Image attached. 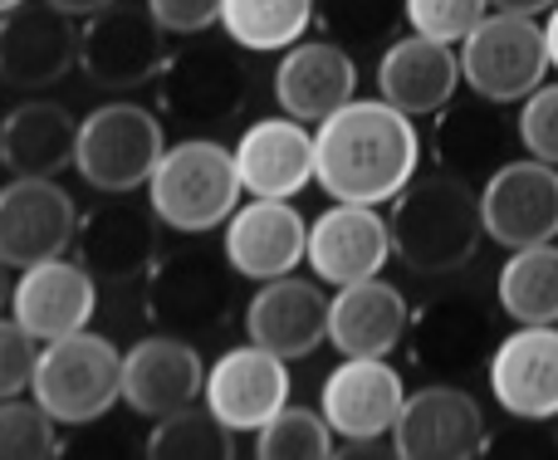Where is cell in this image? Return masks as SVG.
<instances>
[{
  "label": "cell",
  "mask_w": 558,
  "mask_h": 460,
  "mask_svg": "<svg viewBox=\"0 0 558 460\" xmlns=\"http://www.w3.org/2000/svg\"><path fill=\"white\" fill-rule=\"evenodd\" d=\"M338 432L328 426L324 412L308 407H279L270 422L255 432V456L260 460H328L338 456Z\"/></svg>",
  "instance_id": "cell-34"
},
{
  "label": "cell",
  "mask_w": 558,
  "mask_h": 460,
  "mask_svg": "<svg viewBox=\"0 0 558 460\" xmlns=\"http://www.w3.org/2000/svg\"><path fill=\"white\" fill-rule=\"evenodd\" d=\"M392 255H397L392 221H387L377 206L328 202V211H318L314 221H308V259L304 265H308V275L333 285V289L383 275Z\"/></svg>",
  "instance_id": "cell-17"
},
{
  "label": "cell",
  "mask_w": 558,
  "mask_h": 460,
  "mask_svg": "<svg viewBox=\"0 0 558 460\" xmlns=\"http://www.w3.org/2000/svg\"><path fill=\"white\" fill-rule=\"evenodd\" d=\"M167 118L133 98H108L88 118H78L74 172L104 196H133L153 182L167 153Z\"/></svg>",
  "instance_id": "cell-5"
},
{
  "label": "cell",
  "mask_w": 558,
  "mask_h": 460,
  "mask_svg": "<svg viewBox=\"0 0 558 460\" xmlns=\"http://www.w3.org/2000/svg\"><path fill=\"white\" fill-rule=\"evenodd\" d=\"M490 10V0H407V29L441 45H461Z\"/></svg>",
  "instance_id": "cell-36"
},
{
  "label": "cell",
  "mask_w": 558,
  "mask_h": 460,
  "mask_svg": "<svg viewBox=\"0 0 558 460\" xmlns=\"http://www.w3.org/2000/svg\"><path fill=\"white\" fill-rule=\"evenodd\" d=\"M520 147L539 162L558 167V84H539L530 98L520 104Z\"/></svg>",
  "instance_id": "cell-38"
},
{
  "label": "cell",
  "mask_w": 558,
  "mask_h": 460,
  "mask_svg": "<svg viewBox=\"0 0 558 460\" xmlns=\"http://www.w3.org/2000/svg\"><path fill=\"white\" fill-rule=\"evenodd\" d=\"M221 5L226 0H147L153 20L177 39H196L206 29L221 25Z\"/></svg>",
  "instance_id": "cell-39"
},
{
  "label": "cell",
  "mask_w": 558,
  "mask_h": 460,
  "mask_svg": "<svg viewBox=\"0 0 558 460\" xmlns=\"http://www.w3.org/2000/svg\"><path fill=\"white\" fill-rule=\"evenodd\" d=\"M318 25V0H226L221 35L245 55H284Z\"/></svg>",
  "instance_id": "cell-30"
},
{
  "label": "cell",
  "mask_w": 558,
  "mask_h": 460,
  "mask_svg": "<svg viewBox=\"0 0 558 460\" xmlns=\"http://www.w3.org/2000/svg\"><path fill=\"white\" fill-rule=\"evenodd\" d=\"M373 78H377V94L392 108H402V113H412V118H436L465 84L461 49L407 29V35H397L392 45L377 55Z\"/></svg>",
  "instance_id": "cell-24"
},
{
  "label": "cell",
  "mask_w": 558,
  "mask_h": 460,
  "mask_svg": "<svg viewBox=\"0 0 558 460\" xmlns=\"http://www.w3.org/2000/svg\"><path fill=\"white\" fill-rule=\"evenodd\" d=\"M231 456H235V432L206 402L157 416L153 436H147V460H231Z\"/></svg>",
  "instance_id": "cell-32"
},
{
  "label": "cell",
  "mask_w": 558,
  "mask_h": 460,
  "mask_svg": "<svg viewBox=\"0 0 558 460\" xmlns=\"http://www.w3.org/2000/svg\"><path fill=\"white\" fill-rule=\"evenodd\" d=\"M78 235V202L54 177H10L0 186V259L29 269L39 259L69 255Z\"/></svg>",
  "instance_id": "cell-14"
},
{
  "label": "cell",
  "mask_w": 558,
  "mask_h": 460,
  "mask_svg": "<svg viewBox=\"0 0 558 460\" xmlns=\"http://www.w3.org/2000/svg\"><path fill=\"white\" fill-rule=\"evenodd\" d=\"M221 230H226L221 235L226 259L251 285L294 275L308 259V221L284 196H251V202L235 206V216Z\"/></svg>",
  "instance_id": "cell-18"
},
{
  "label": "cell",
  "mask_w": 558,
  "mask_h": 460,
  "mask_svg": "<svg viewBox=\"0 0 558 460\" xmlns=\"http://www.w3.org/2000/svg\"><path fill=\"white\" fill-rule=\"evenodd\" d=\"M49 5L64 10V15H74V20H88V15H98V10L118 5V0H49Z\"/></svg>",
  "instance_id": "cell-40"
},
{
  "label": "cell",
  "mask_w": 558,
  "mask_h": 460,
  "mask_svg": "<svg viewBox=\"0 0 558 460\" xmlns=\"http://www.w3.org/2000/svg\"><path fill=\"white\" fill-rule=\"evenodd\" d=\"M495 299L510 324H558V245H524L495 275Z\"/></svg>",
  "instance_id": "cell-31"
},
{
  "label": "cell",
  "mask_w": 558,
  "mask_h": 460,
  "mask_svg": "<svg viewBox=\"0 0 558 460\" xmlns=\"http://www.w3.org/2000/svg\"><path fill=\"white\" fill-rule=\"evenodd\" d=\"M15 5H25V0H0V15H10Z\"/></svg>",
  "instance_id": "cell-44"
},
{
  "label": "cell",
  "mask_w": 558,
  "mask_h": 460,
  "mask_svg": "<svg viewBox=\"0 0 558 460\" xmlns=\"http://www.w3.org/2000/svg\"><path fill=\"white\" fill-rule=\"evenodd\" d=\"M241 182L251 196H284L294 202L314 182V128L299 118H255L235 143Z\"/></svg>",
  "instance_id": "cell-27"
},
{
  "label": "cell",
  "mask_w": 558,
  "mask_h": 460,
  "mask_svg": "<svg viewBox=\"0 0 558 460\" xmlns=\"http://www.w3.org/2000/svg\"><path fill=\"white\" fill-rule=\"evenodd\" d=\"M235 269L226 259V250L211 245H177L162 250L157 265L143 279V304L147 318L167 334H211L216 324H226L235 304Z\"/></svg>",
  "instance_id": "cell-7"
},
{
  "label": "cell",
  "mask_w": 558,
  "mask_h": 460,
  "mask_svg": "<svg viewBox=\"0 0 558 460\" xmlns=\"http://www.w3.org/2000/svg\"><path fill=\"white\" fill-rule=\"evenodd\" d=\"M39 338L20 324L15 314H0V402L5 397H25L29 383H35V367H39Z\"/></svg>",
  "instance_id": "cell-37"
},
{
  "label": "cell",
  "mask_w": 558,
  "mask_h": 460,
  "mask_svg": "<svg viewBox=\"0 0 558 460\" xmlns=\"http://www.w3.org/2000/svg\"><path fill=\"white\" fill-rule=\"evenodd\" d=\"M98 279L84 259H69V255H54V259H39V265L20 269L15 289H10V314L39 338H64V334H78V328L94 324L98 314Z\"/></svg>",
  "instance_id": "cell-22"
},
{
  "label": "cell",
  "mask_w": 558,
  "mask_h": 460,
  "mask_svg": "<svg viewBox=\"0 0 558 460\" xmlns=\"http://www.w3.org/2000/svg\"><path fill=\"white\" fill-rule=\"evenodd\" d=\"M544 39H549V59H554V69H558V5L549 10V20H544Z\"/></svg>",
  "instance_id": "cell-42"
},
{
  "label": "cell",
  "mask_w": 558,
  "mask_h": 460,
  "mask_svg": "<svg viewBox=\"0 0 558 460\" xmlns=\"http://www.w3.org/2000/svg\"><path fill=\"white\" fill-rule=\"evenodd\" d=\"M64 441H59V422L29 397H5L0 402V460H59Z\"/></svg>",
  "instance_id": "cell-35"
},
{
  "label": "cell",
  "mask_w": 558,
  "mask_h": 460,
  "mask_svg": "<svg viewBox=\"0 0 558 460\" xmlns=\"http://www.w3.org/2000/svg\"><path fill=\"white\" fill-rule=\"evenodd\" d=\"M456 49H461L465 88L505 108L524 104L554 69L539 15H514V10H490Z\"/></svg>",
  "instance_id": "cell-8"
},
{
  "label": "cell",
  "mask_w": 558,
  "mask_h": 460,
  "mask_svg": "<svg viewBox=\"0 0 558 460\" xmlns=\"http://www.w3.org/2000/svg\"><path fill=\"white\" fill-rule=\"evenodd\" d=\"M387 221H392L397 259L422 279L461 275L485 240L481 192L471 186V177L451 172V167L416 172L392 202Z\"/></svg>",
  "instance_id": "cell-2"
},
{
  "label": "cell",
  "mask_w": 558,
  "mask_h": 460,
  "mask_svg": "<svg viewBox=\"0 0 558 460\" xmlns=\"http://www.w3.org/2000/svg\"><path fill=\"white\" fill-rule=\"evenodd\" d=\"M5 259H0V308H10V289H15V285H10V275H5Z\"/></svg>",
  "instance_id": "cell-43"
},
{
  "label": "cell",
  "mask_w": 558,
  "mask_h": 460,
  "mask_svg": "<svg viewBox=\"0 0 558 460\" xmlns=\"http://www.w3.org/2000/svg\"><path fill=\"white\" fill-rule=\"evenodd\" d=\"M202 392H206V363L192 338L157 328V334L137 338L123 353V407L128 412L157 422V416H167V412H182V407L202 402Z\"/></svg>",
  "instance_id": "cell-20"
},
{
  "label": "cell",
  "mask_w": 558,
  "mask_h": 460,
  "mask_svg": "<svg viewBox=\"0 0 558 460\" xmlns=\"http://www.w3.org/2000/svg\"><path fill=\"white\" fill-rule=\"evenodd\" d=\"M490 451L485 412L465 387L426 383L407 392V407L392 426V456L402 460H475Z\"/></svg>",
  "instance_id": "cell-11"
},
{
  "label": "cell",
  "mask_w": 558,
  "mask_h": 460,
  "mask_svg": "<svg viewBox=\"0 0 558 460\" xmlns=\"http://www.w3.org/2000/svg\"><path fill=\"white\" fill-rule=\"evenodd\" d=\"M74 250L98 285L123 289L143 285L147 269L162 255V221L153 206H133L128 196H108L104 206H94L88 216H78Z\"/></svg>",
  "instance_id": "cell-16"
},
{
  "label": "cell",
  "mask_w": 558,
  "mask_h": 460,
  "mask_svg": "<svg viewBox=\"0 0 558 460\" xmlns=\"http://www.w3.org/2000/svg\"><path fill=\"white\" fill-rule=\"evenodd\" d=\"M245 196L235 147H226L211 133H186L182 143H167L153 182H147V206L157 221L177 235H211L235 216Z\"/></svg>",
  "instance_id": "cell-3"
},
{
  "label": "cell",
  "mask_w": 558,
  "mask_h": 460,
  "mask_svg": "<svg viewBox=\"0 0 558 460\" xmlns=\"http://www.w3.org/2000/svg\"><path fill=\"white\" fill-rule=\"evenodd\" d=\"M202 402L211 407L235 436H255L279 407H289V358L251 343V338H245L241 348H226V353L206 367Z\"/></svg>",
  "instance_id": "cell-19"
},
{
  "label": "cell",
  "mask_w": 558,
  "mask_h": 460,
  "mask_svg": "<svg viewBox=\"0 0 558 460\" xmlns=\"http://www.w3.org/2000/svg\"><path fill=\"white\" fill-rule=\"evenodd\" d=\"M167 59V29L153 20L147 5H108L84 20L78 35V74L104 94H133L162 78Z\"/></svg>",
  "instance_id": "cell-9"
},
{
  "label": "cell",
  "mask_w": 558,
  "mask_h": 460,
  "mask_svg": "<svg viewBox=\"0 0 558 460\" xmlns=\"http://www.w3.org/2000/svg\"><path fill=\"white\" fill-rule=\"evenodd\" d=\"M328 299L333 294H324V279H265L245 304V338L299 363V358L318 353V343H328Z\"/></svg>",
  "instance_id": "cell-23"
},
{
  "label": "cell",
  "mask_w": 558,
  "mask_h": 460,
  "mask_svg": "<svg viewBox=\"0 0 558 460\" xmlns=\"http://www.w3.org/2000/svg\"><path fill=\"white\" fill-rule=\"evenodd\" d=\"M495 308L500 299H485L481 289H441L432 294L422 308L412 314V358L436 377H451V373H471V367L490 363L495 353Z\"/></svg>",
  "instance_id": "cell-10"
},
{
  "label": "cell",
  "mask_w": 558,
  "mask_h": 460,
  "mask_svg": "<svg viewBox=\"0 0 558 460\" xmlns=\"http://www.w3.org/2000/svg\"><path fill=\"white\" fill-rule=\"evenodd\" d=\"M407 407V387L387 358H343L318 387V412L343 446L392 441V426Z\"/></svg>",
  "instance_id": "cell-13"
},
{
  "label": "cell",
  "mask_w": 558,
  "mask_h": 460,
  "mask_svg": "<svg viewBox=\"0 0 558 460\" xmlns=\"http://www.w3.org/2000/svg\"><path fill=\"white\" fill-rule=\"evenodd\" d=\"M245 49H235L231 39H202L172 49L162 78H157V113L182 133H216V128L235 123L251 104V69H245Z\"/></svg>",
  "instance_id": "cell-4"
},
{
  "label": "cell",
  "mask_w": 558,
  "mask_h": 460,
  "mask_svg": "<svg viewBox=\"0 0 558 460\" xmlns=\"http://www.w3.org/2000/svg\"><path fill=\"white\" fill-rule=\"evenodd\" d=\"M78 35L74 15L54 10L49 0H25L10 15H0V84L20 94L54 88L78 69Z\"/></svg>",
  "instance_id": "cell-12"
},
{
  "label": "cell",
  "mask_w": 558,
  "mask_h": 460,
  "mask_svg": "<svg viewBox=\"0 0 558 460\" xmlns=\"http://www.w3.org/2000/svg\"><path fill=\"white\" fill-rule=\"evenodd\" d=\"M412 328V304L383 275L333 289L328 299V343L338 358H387Z\"/></svg>",
  "instance_id": "cell-26"
},
{
  "label": "cell",
  "mask_w": 558,
  "mask_h": 460,
  "mask_svg": "<svg viewBox=\"0 0 558 460\" xmlns=\"http://www.w3.org/2000/svg\"><path fill=\"white\" fill-rule=\"evenodd\" d=\"M78 118L59 98L25 94L0 118V167L10 177H59L74 167Z\"/></svg>",
  "instance_id": "cell-28"
},
{
  "label": "cell",
  "mask_w": 558,
  "mask_h": 460,
  "mask_svg": "<svg viewBox=\"0 0 558 460\" xmlns=\"http://www.w3.org/2000/svg\"><path fill=\"white\" fill-rule=\"evenodd\" d=\"M500 108L505 104H490L481 94H471V98L456 94L436 113V162L461 177H471V172L490 177L500 162H510L505 147L520 143V123H505Z\"/></svg>",
  "instance_id": "cell-29"
},
{
  "label": "cell",
  "mask_w": 558,
  "mask_h": 460,
  "mask_svg": "<svg viewBox=\"0 0 558 460\" xmlns=\"http://www.w3.org/2000/svg\"><path fill=\"white\" fill-rule=\"evenodd\" d=\"M29 397L54 416L59 426H88L108 416V407L123 402V348H113L104 334L78 328V334L49 338L39 348V367Z\"/></svg>",
  "instance_id": "cell-6"
},
{
  "label": "cell",
  "mask_w": 558,
  "mask_h": 460,
  "mask_svg": "<svg viewBox=\"0 0 558 460\" xmlns=\"http://www.w3.org/2000/svg\"><path fill=\"white\" fill-rule=\"evenodd\" d=\"M279 113L299 118V123H324L328 113H338L343 104L357 98V64L353 49H343L338 39H299L294 49H284L270 74Z\"/></svg>",
  "instance_id": "cell-25"
},
{
  "label": "cell",
  "mask_w": 558,
  "mask_h": 460,
  "mask_svg": "<svg viewBox=\"0 0 558 460\" xmlns=\"http://www.w3.org/2000/svg\"><path fill=\"white\" fill-rule=\"evenodd\" d=\"M490 397L500 412L520 422H554L558 416V324H520L495 343L490 363Z\"/></svg>",
  "instance_id": "cell-21"
},
{
  "label": "cell",
  "mask_w": 558,
  "mask_h": 460,
  "mask_svg": "<svg viewBox=\"0 0 558 460\" xmlns=\"http://www.w3.org/2000/svg\"><path fill=\"white\" fill-rule=\"evenodd\" d=\"M318 25L343 49L392 45L407 25V0H318Z\"/></svg>",
  "instance_id": "cell-33"
},
{
  "label": "cell",
  "mask_w": 558,
  "mask_h": 460,
  "mask_svg": "<svg viewBox=\"0 0 558 460\" xmlns=\"http://www.w3.org/2000/svg\"><path fill=\"white\" fill-rule=\"evenodd\" d=\"M485 235L505 250L558 240V167L539 157H510L481 186Z\"/></svg>",
  "instance_id": "cell-15"
},
{
  "label": "cell",
  "mask_w": 558,
  "mask_h": 460,
  "mask_svg": "<svg viewBox=\"0 0 558 460\" xmlns=\"http://www.w3.org/2000/svg\"><path fill=\"white\" fill-rule=\"evenodd\" d=\"M416 172H422L416 118L392 108L383 94L353 98L314 123V186L328 202H397Z\"/></svg>",
  "instance_id": "cell-1"
},
{
  "label": "cell",
  "mask_w": 558,
  "mask_h": 460,
  "mask_svg": "<svg viewBox=\"0 0 558 460\" xmlns=\"http://www.w3.org/2000/svg\"><path fill=\"white\" fill-rule=\"evenodd\" d=\"M495 10H514V15H549L558 0H490Z\"/></svg>",
  "instance_id": "cell-41"
}]
</instances>
